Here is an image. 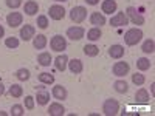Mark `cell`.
I'll use <instances>...</instances> for the list:
<instances>
[{
  "instance_id": "1",
  "label": "cell",
  "mask_w": 155,
  "mask_h": 116,
  "mask_svg": "<svg viewBox=\"0 0 155 116\" xmlns=\"http://www.w3.org/2000/svg\"><path fill=\"white\" fill-rule=\"evenodd\" d=\"M143 31H141L140 28H130V30H127L126 34H124V42L126 45L129 47H134L137 44L141 42V39H143Z\"/></svg>"
},
{
  "instance_id": "2",
  "label": "cell",
  "mask_w": 155,
  "mask_h": 116,
  "mask_svg": "<svg viewBox=\"0 0 155 116\" xmlns=\"http://www.w3.org/2000/svg\"><path fill=\"white\" fill-rule=\"evenodd\" d=\"M102 111H104V114H107V116L118 114V111H120V102L116 99H112V98L106 99L104 104H102Z\"/></svg>"
},
{
  "instance_id": "3",
  "label": "cell",
  "mask_w": 155,
  "mask_h": 116,
  "mask_svg": "<svg viewBox=\"0 0 155 116\" xmlns=\"http://www.w3.org/2000/svg\"><path fill=\"white\" fill-rule=\"evenodd\" d=\"M70 19L74 23H82L87 19V9L84 6H74L70 11Z\"/></svg>"
},
{
  "instance_id": "4",
  "label": "cell",
  "mask_w": 155,
  "mask_h": 116,
  "mask_svg": "<svg viewBox=\"0 0 155 116\" xmlns=\"http://www.w3.org/2000/svg\"><path fill=\"white\" fill-rule=\"evenodd\" d=\"M50 47L53 51H56V53H61V51H64L67 48V40H65V37H62L61 34H56L51 37V40H50Z\"/></svg>"
},
{
  "instance_id": "5",
  "label": "cell",
  "mask_w": 155,
  "mask_h": 116,
  "mask_svg": "<svg viewBox=\"0 0 155 116\" xmlns=\"http://www.w3.org/2000/svg\"><path fill=\"white\" fill-rule=\"evenodd\" d=\"M126 16L134 25H144V17L141 16L140 12L137 11V8H134V6H129L126 9Z\"/></svg>"
},
{
  "instance_id": "6",
  "label": "cell",
  "mask_w": 155,
  "mask_h": 116,
  "mask_svg": "<svg viewBox=\"0 0 155 116\" xmlns=\"http://www.w3.org/2000/svg\"><path fill=\"white\" fill-rule=\"evenodd\" d=\"M129 70H130V65H129L127 62L124 60H120V62H115L113 63V67H112V71L115 76H118V77H123L129 73Z\"/></svg>"
},
{
  "instance_id": "7",
  "label": "cell",
  "mask_w": 155,
  "mask_h": 116,
  "mask_svg": "<svg viewBox=\"0 0 155 116\" xmlns=\"http://www.w3.org/2000/svg\"><path fill=\"white\" fill-rule=\"evenodd\" d=\"M48 14H50V19H53V20H62L65 17V9L61 5H53L48 8Z\"/></svg>"
},
{
  "instance_id": "8",
  "label": "cell",
  "mask_w": 155,
  "mask_h": 116,
  "mask_svg": "<svg viewBox=\"0 0 155 116\" xmlns=\"http://www.w3.org/2000/svg\"><path fill=\"white\" fill-rule=\"evenodd\" d=\"M127 23H129V19H127L124 11L123 12H116V14L110 19V25H112V27H115V28L124 27V25H127Z\"/></svg>"
},
{
  "instance_id": "9",
  "label": "cell",
  "mask_w": 155,
  "mask_h": 116,
  "mask_svg": "<svg viewBox=\"0 0 155 116\" xmlns=\"http://www.w3.org/2000/svg\"><path fill=\"white\" fill-rule=\"evenodd\" d=\"M22 22H23L22 12H9V14L6 16V23L11 28H17L19 25H22Z\"/></svg>"
},
{
  "instance_id": "10",
  "label": "cell",
  "mask_w": 155,
  "mask_h": 116,
  "mask_svg": "<svg viewBox=\"0 0 155 116\" xmlns=\"http://www.w3.org/2000/svg\"><path fill=\"white\" fill-rule=\"evenodd\" d=\"M85 34V30L82 27H70L67 30V37L71 40H81Z\"/></svg>"
},
{
  "instance_id": "11",
  "label": "cell",
  "mask_w": 155,
  "mask_h": 116,
  "mask_svg": "<svg viewBox=\"0 0 155 116\" xmlns=\"http://www.w3.org/2000/svg\"><path fill=\"white\" fill-rule=\"evenodd\" d=\"M36 36V28L33 25H23L22 30H20V39L22 40H31V39Z\"/></svg>"
},
{
  "instance_id": "12",
  "label": "cell",
  "mask_w": 155,
  "mask_h": 116,
  "mask_svg": "<svg viewBox=\"0 0 155 116\" xmlns=\"http://www.w3.org/2000/svg\"><path fill=\"white\" fill-rule=\"evenodd\" d=\"M106 17H104V14L102 12H99V11H95V12H92L90 14V23L92 25H95V27H102V25H106Z\"/></svg>"
},
{
  "instance_id": "13",
  "label": "cell",
  "mask_w": 155,
  "mask_h": 116,
  "mask_svg": "<svg viewBox=\"0 0 155 116\" xmlns=\"http://www.w3.org/2000/svg\"><path fill=\"white\" fill-rule=\"evenodd\" d=\"M124 47L123 45H118V44H115V45H112L110 48H109V56L112 57V59H121L123 56H124Z\"/></svg>"
},
{
  "instance_id": "14",
  "label": "cell",
  "mask_w": 155,
  "mask_h": 116,
  "mask_svg": "<svg viewBox=\"0 0 155 116\" xmlns=\"http://www.w3.org/2000/svg\"><path fill=\"white\" fill-rule=\"evenodd\" d=\"M67 63H68V56L67 54H59L56 59H54V67L58 71H65L67 70Z\"/></svg>"
},
{
  "instance_id": "15",
  "label": "cell",
  "mask_w": 155,
  "mask_h": 116,
  "mask_svg": "<svg viewBox=\"0 0 155 116\" xmlns=\"http://www.w3.org/2000/svg\"><path fill=\"white\" fill-rule=\"evenodd\" d=\"M51 93H53L54 99H58V101H64V99H67V96H68L67 88L62 87V85H54L53 90H51Z\"/></svg>"
},
{
  "instance_id": "16",
  "label": "cell",
  "mask_w": 155,
  "mask_h": 116,
  "mask_svg": "<svg viewBox=\"0 0 155 116\" xmlns=\"http://www.w3.org/2000/svg\"><path fill=\"white\" fill-rule=\"evenodd\" d=\"M64 113H65V108H64L62 104H59V102L50 104V107H48V114L50 116H62Z\"/></svg>"
},
{
  "instance_id": "17",
  "label": "cell",
  "mask_w": 155,
  "mask_h": 116,
  "mask_svg": "<svg viewBox=\"0 0 155 116\" xmlns=\"http://www.w3.org/2000/svg\"><path fill=\"white\" fill-rule=\"evenodd\" d=\"M68 68H70V71L73 73V74H79V73H82V70H84V65H82V62L79 60V59H71V60H68Z\"/></svg>"
},
{
  "instance_id": "18",
  "label": "cell",
  "mask_w": 155,
  "mask_h": 116,
  "mask_svg": "<svg viewBox=\"0 0 155 116\" xmlns=\"http://www.w3.org/2000/svg\"><path fill=\"white\" fill-rule=\"evenodd\" d=\"M37 11H39V5H37V2H34V0H28V2H25L23 12H25L27 16H34Z\"/></svg>"
},
{
  "instance_id": "19",
  "label": "cell",
  "mask_w": 155,
  "mask_h": 116,
  "mask_svg": "<svg viewBox=\"0 0 155 116\" xmlns=\"http://www.w3.org/2000/svg\"><path fill=\"white\" fill-rule=\"evenodd\" d=\"M116 2L115 0H102V5H101V9L104 14H112V12L116 11Z\"/></svg>"
},
{
  "instance_id": "20",
  "label": "cell",
  "mask_w": 155,
  "mask_h": 116,
  "mask_svg": "<svg viewBox=\"0 0 155 116\" xmlns=\"http://www.w3.org/2000/svg\"><path fill=\"white\" fill-rule=\"evenodd\" d=\"M47 36L45 34H37V36H34L33 37V45H34V48L36 50H44L45 47H47Z\"/></svg>"
},
{
  "instance_id": "21",
  "label": "cell",
  "mask_w": 155,
  "mask_h": 116,
  "mask_svg": "<svg viewBox=\"0 0 155 116\" xmlns=\"http://www.w3.org/2000/svg\"><path fill=\"white\" fill-rule=\"evenodd\" d=\"M101 36H102V31H101L99 27H93V28H90V30L87 31V39H88V40H92V42L99 40Z\"/></svg>"
},
{
  "instance_id": "22",
  "label": "cell",
  "mask_w": 155,
  "mask_h": 116,
  "mask_svg": "<svg viewBox=\"0 0 155 116\" xmlns=\"http://www.w3.org/2000/svg\"><path fill=\"white\" fill-rule=\"evenodd\" d=\"M37 62H39V65H42V67H50V63L53 62V57H51L50 53L44 51V53H41L37 56Z\"/></svg>"
},
{
  "instance_id": "23",
  "label": "cell",
  "mask_w": 155,
  "mask_h": 116,
  "mask_svg": "<svg viewBox=\"0 0 155 116\" xmlns=\"http://www.w3.org/2000/svg\"><path fill=\"white\" fill-rule=\"evenodd\" d=\"M135 101L140 102V104H147L149 102V93L146 92L144 88H140L138 92L135 93Z\"/></svg>"
},
{
  "instance_id": "24",
  "label": "cell",
  "mask_w": 155,
  "mask_h": 116,
  "mask_svg": "<svg viewBox=\"0 0 155 116\" xmlns=\"http://www.w3.org/2000/svg\"><path fill=\"white\" fill-rule=\"evenodd\" d=\"M34 101H37L39 105H47L50 102V93L48 92H37Z\"/></svg>"
},
{
  "instance_id": "25",
  "label": "cell",
  "mask_w": 155,
  "mask_h": 116,
  "mask_svg": "<svg viewBox=\"0 0 155 116\" xmlns=\"http://www.w3.org/2000/svg\"><path fill=\"white\" fill-rule=\"evenodd\" d=\"M141 51H143L144 54H152L155 51V42L153 39H147V40H144L143 47H141Z\"/></svg>"
},
{
  "instance_id": "26",
  "label": "cell",
  "mask_w": 155,
  "mask_h": 116,
  "mask_svg": "<svg viewBox=\"0 0 155 116\" xmlns=\"http://www.w3.org/2000/svg\"><path fill=\"white\" fill-rule=\"evenodd\" d=\"M113 88H115V92H116V93H121V95H124V93L129 92V85H127L126 81H115Z\"/></svg>"
},
{
  "instance_id": "27",
  "label": "cell",
  "mask_w": 155,
  "mask_h": 116,
  "mask_svg": "<svg viewBox=\"0 0 155 116\" xmlns=\"http://www.w3.org/2000/svg\"><path fill=\"white\" fill-rule=\"evenodd\" d=\"M152 67V63H150V60L147 59V57H140L138 60H137V68L140 70V71H146V70H149Z\"/></svg>"
},
{
  "instance_id": "28",
  "label": "cell",
  "mask_w": 155,
  "mask_h": 116,
  "mask_svg": "<svg viewBox=\"0 0 155 116\" xmlns=\"http://www.w3.org/2000/svg\"><path fill=\"white\" fill-rule=\"evenodd\" d=\"M82 50H84V54L88 56V57H95V56L99 54V48L96 45H85Z\"/></svg>"
},
{
  "instance_id": "29",
  "label": "cell",
  "mask_w": 155,
  "mask_h": 116,
  "mask_svg": "<svg viewBox=\"0 0 155 116\" xmlns=\"http://www.w3.org/2000/svg\"><path fill=\"white\" fill-rule=\"evenodd\" d=\"M9 95L12 98H22L23 96V88L19 85V84H12L9 87Z\"/></svg>"
},
{
  "instance_id": "30",
  "label": "cell",
  "mask_w": 155,
  "mask_h": 116,
  "mask_svg": "<svg viewBox=\"0 0 155 116\" xmlns=\"http://www.w3.org/2000/svg\"><path fill=\"white\" fill-rule=\"evenodd\" d=\"M37 79L41 81L42 84H48L50 85V84L54 82V76L51 74V73H41V74L37 76Z\"/></svg>"
},
{
  "instance_id": "31",
  "label": "cell",
  "mask_w": 155,
  "mask_h": 116,
  "mask_svg": "<svg viewBox=\"0 0 155 116\" xmlns=\"http://www.w3.org/2000/svg\"><path fill=\"white\" fill-rule=\"evenodd\" d=\"M16 77L19 81H28L30 79V70H27V68H19L17 71H16Z\"/></svg>"
},
{
  "instance_id": "32",
  "label": "cell",
  "mask_w": 155,
  "mask_h": 116,
  "mask_svg": "<svg viewBox=\"0 0 155 116\" xmlns=\"http://www.w3.org/2000/svg\"><path fill=\"white\" fill-rule=\"evenodd\" d=\"M5 45H6L8 48H11V50H16V48L19 47V39L14 37V36L6 37V39H5Z\"/></svg>"
},
{
  "instance_id": "33",
  "label": "cell",
  "mask_w": 155,
  "mask_h": 116,
  "mask_svg": "<svg viewBox=\"0 0 155 116\" xmlns=\"http://www.w3.org/2000/svg\"><path fill=\"white\" fill-rule=\"evenodd\" d=\"M37 27L41 30H47L48 28V17L47 16H39L37 17Z\"/></svg>"
},
{
  "instance_id": "34",
  "label": "cell",
  "mask_w": 155,
  "mask_h": 116,
  "mask_svg": "<svg viewBox=\"0 0 155 116\" xmlns=\"http://www.w3.org/2000/svg\"><path fill=\"white\" fill-rule=\"evenodd\" d=\"M144 76L141 74V73H135V74H132V82L135 84V85H143L144 84Z\"/></svg>"
},
{
  "instance_id": "35",
  "label": "cell",
  "mask_w": 155,
  "mask_h": 116,
  "mask_svg": "<svg viewBox=\"0 0 155 116\" xmlns=\"http://www.w3.org/2000/svg\"><path fill=\"white\" fill-rule=\"evenodd\" d=\"M11 114H12V116H22V114H23V107H22L20 104L12 105V107H11Z\"/></svg>"
},
{
  "instance_id": "36",
  "label": "cell",
  "mask_w": 155,
  "mask_h": 116,
  "mask_svg": "<svg viewBox=\"0 0 155 116\" xmlns=\"http://www.w3.org/2000/svg\"><path fill=\"white\" fill-rule=\"evenodd\" d=\"M22 5V0H6V6L11 9H17Z\"/></svg>"
},
{
  "instance_id": "37",
  "label": "cell",
  "mask_w": 155,
  "mask_h": 116,
  "mask_svg": "<svg viewBox=\"0 0 155 116\" xmlns=\"http://www.w3.org/2000/svg\"><path fill=\"white\" fill-rule=\"evenodd\" d=\"M25 107H27L28 110L34 108V98L33 96H25Z\"/></svg>"
},
{
  "instance_id": "38",
  "label": "cell",
  "mask_w": 155,
  "mask_h": 116,
  "mask_svg": "<svg viewBox=\"0 0 155 116\" xmlns=\"http://www.w3.org/2000/svg\"><path fill=\"white\" fill-rule=\"evenodd\" d=\"M85 2H87V5L95 6V5H98V3H99V0H85Z\"/></svg>"
},
{
  "instance_id": "39",
  "label": "cell",
  "mask_w": 155,
  "mask_h": 116,
  "mask_svg": "<svg viewBox=\"0 0 155 116\" xmlns=\"http://www.w3.org/2000/svg\"><path fill=\"white\" fill-rule=\"evenodd\" d=\"M3 93H5V87H3V84H2V82H0V96H2Z\"/></svg>"
},
{
  "instance_id": "40",
  "label": "cell",
  "mask_w": 155,
  "mask_h": 116,
  "mask_svg": "<svg viewBox=\"0 0 155 116\" xmlns=\"http://www.w3.org/2000/svg\"><path fill=\"white\" fill-rule=\"evenodd\" d=\"M3 36H5V28L0 25V37H3Z\"/></svg>"
},
{
  "instance_id": "41",
  "label": "cell",
  "mask_w": 155,
  "mask_h": 116,
  "mask_svg": "<svg viewBox=\"0 0 155 116\" xmlns=\"http://www.w3.org/2000/svg\"><path fill=\"white\" fill-rule=\"evenodd\" d=\"M150 93H152V95L155 93V84H153V82L150 84Z\"/></svg>"
},
{
  "instance_id": "42",
  "label": "cell",
  "mask_w": 155,
  "mask_h": 116,
  "mask_svg": "<svg viewBox=\"0 0 155 116\" xmlns=\"http://www.w3.org/2000/svg\"><path fill=\"white\" fill-rule=\"evenodd\" d=\"M8 113H5V111H0V116H6Z\"/></svg>"
},
{
  "instance_id": "43",
  "label": "cell",
  "mask_w": 155,
  "mask_h": 116,
  "mask_svg": "<svg viewBox=\"0 0 155 116\" xmlns=\"http://www.w3.org/2000/svg\"><path fill=\"white\" fill-rule=\"evenodd\" d=\"M54 2H68V0H54Z\"/></svg>"
}]
</instances>
